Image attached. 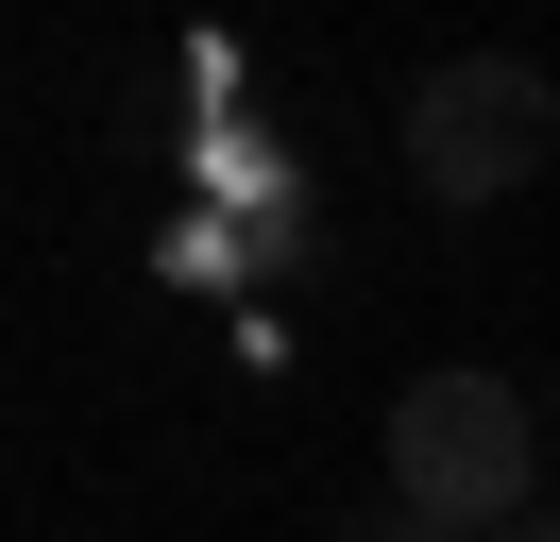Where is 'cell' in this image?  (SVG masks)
<instances>
[{
	"label": "cell",
	"mask_w": 560,
	"mask_h": 542,
	"mask_svg": "<svg viewBox=\"0 0 560 542\" xmlns=\"http://www.w3.org/2000/svg\"><path fill=\"white\" fill-rule=\"evenodd\" d=\"M390 508H424L458 542H510L544 508V406L510 373H408L390 390Z\"/></svg>",
	"instance_id": "obj_1"
},
{
	"label": "cell",
	"mask_w": 560,
	"mask_h": 542,
	"mask_svg": "<svg viewBox=\"0 0 560 542\" xmlns=\"http://www.w3.org/2000/svg\"><path fill=\"white\" fill-rule=\"evenodd\" d=\"M390 136H408V187H424V203H510L526 169L560 153V85H544L526 51H442Z\"/></svg>",
	"instance_id": "obj_2"
},
{
	"label": "cell",
	"mask_w": 560,
	"mask_h": 542,
	"mask_svg": "<svg viewBox=\"0 0 560 542\" xmlns=\"http://www.w3.org/2000/svg\"><path fill=\"white\" fill-rule=\"evenodd\" d=\"M357 542H458V526H424V508H374V526H357Z\"/></svg>",
	"instance_id": "obj_3"
},
{
	"label": "cell",
	"mask_w": 560,
	"mask_h": 542,
	"mask_svg": "<svg viewBox=\"0 0 560 542\" xmlns=\"http://www.w3.org/2000/svg\"><path fill=\"white\" fill-rule=\"evenodd\" d=\"M510 542H560V508H526V526H510Z\"/></svg>",
	"instance_id": "obj_4"
},
{
	"label": "cell",
	"mask_w": 560,
	"mask_h": 542,
	"mask_svg": "<svg viewBox=\"0 0 560 542\" xmlns=\"http://www.w3.org/2000/svg\"><path fill=\"white\" fill-rule=\"evenodd\" d=\"M544 424H560V373H544Z\"/></svg>",
	"instance_id": "obj_5"
}]
</instances>
